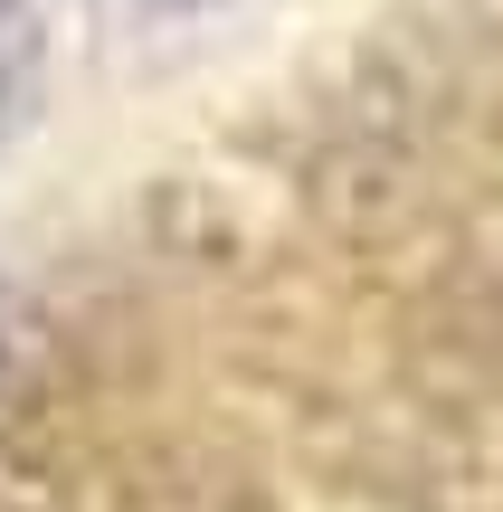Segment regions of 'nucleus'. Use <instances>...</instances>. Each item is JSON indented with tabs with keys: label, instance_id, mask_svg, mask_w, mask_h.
<instances>
[{
	"label": "nucleus",
	"instance_id": "nucleus-1",
	"mask_svg": "<svg viewBox=\"0 0 503 512\" xmlns=\"http://www.w3.org/2000/svg\"><path fill=\"white\" fill-rule=\"evenodd\" d=\"M38 67H48L38 0H0V143L29 124V105H38Z\"/></svg>",
	"mask_w": 503,
	"mask_h": 512
},
{
	"label": "nucleus",
	"instance_id": "nucleus-2",
	"mask_svg": "<svg viewBox=\"0 0 503 512\" xmlns=\"http://www.w3.org/2000/svg\"><path fill=\"white\" fill-rule=\"evenodd\" d=\"M105 10H114V19H143V29H152V19H200V10H219V0H105Z\"/></svg>",
	"mask_w": 503,
	"mask_h": 512
}]
</instances>
